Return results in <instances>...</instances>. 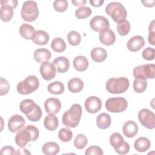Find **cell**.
<instances>
[{
    "mask_svg": "<svg viewBox=\"0 0 155 155\" xmlns=\"http://www.w3.org/2000/svg\"><path fill=\"white\" fill-rule=\"evenodd\" d=\"M39 132L37 127L32 125L26 126L18 132L15 136V142L20 148H22L30 141H35L39 137Z\"/></svg>",
    "mask_w": 155,
    "mask_h": 155,
    "instance_id": "obj_1",
    "label": "cell"
},
{
    "mask_svg": "<svg viewBox=\"0 0 155 155\" xmlns=\"http://www.w3.org/2000/svg\"><path fill=\"white\" fill-rule=\"evenodd\" d=\"M82 110L78 104H74L62 115V123L68 128H75L79 124Z\"/></svg>",
    "mask_w": 155,
    "mask_h": 155,
    "instance_id": "obj_2",
    "label": "cell"
},
{
    "mask_svg": "<svg viewBox=\"0 0 155 155\" xmlns=\"http://www.w3.org/2000/svg\"><path fill=\"white\" fill-rule=\"evenodd\" d=\"M129 86V80L125 77L110 78L105 85L107 90L112 94L123 93L128 90Z\"/></svg>",
    "mask_w": 155,
    "mask_h": 155,
    "instance_id": "obj_3",
    "label": "cell"
},
{
    "mask_svg": "<svg viewBox=\"0 0 155 155\" xmlns=\"http://www.w3.org/2000/svg\"><path fill=\"white\" fill-rule=\"evenodd\" d=\"M105 12L116 22H120L125 20L127 15L125 8L119 2L109 3L105 7Z\"/></svg>",
    "mask_w": 155,
    "mask_h": 155,
    "instance_id": "obj_4",
    "label": "cell"
},
{
    "mask_svg": "<svg viewBox=\"0 0 155 155\" xmlns=\"http://www.w3.org/2000/svg\"><path fill=\"white\" fill-rule=\"evenodd\" d=\"M39 85V81L38 78L34 75L27 76L24 80L19 82L16 88L19 93L26 95L36 91Z\"/></svg>",
    "mask_w": 155,
    "mask_h": 155,
    "instance_id": "obj_5",
    "label": "cell"
},
{
    "mask_svg": "<svg viewBox=\"0 0 155 155\" xmlns=\"http://www.w3.org/2000/svg\"><path fill=\"white\" fill-rule=\"evenodd\" d=\"M21 16L27 22L35 21L39 15V10L37 3L34 1H27L22 4L21 8Z\"/></svg>",
    "mask_w": 155,
    "mask_h": 155,
    "instance_id": "obj_6",
    "label": "cell"
},
{
    "mask_svg": "<svg viewBox=\"0 0 155 155\" xmlns=\"http://www.w3.org/2000/svg\"><path fill=\"white\" fill-rule=\"evenodd\" d=\"M133 74L135 79H154L155 74V65L154 64H147L138 65L134 68Z\"/></svg>",
    "mask_w": 155,
    "mask_h": 155,
    "instance_id": "obj_7",
    "label": "cell"
},
{
    "mask_svg": "<svg viewBox=\"0 0 155 155\" xmlns=\"http://www.w3.org/2000/svg\"><path fill=\"white\" fill-rule=\"evenodd\" d=\"M110 143L119 154H126L130 151L129 144L124 141L123 137L119 133H114L110 136Z\"/></svg>",
    "mask_w": 155,
    "mask_h": 155,
    "instance_id": "obj_8",
    "label": "cell"
},
{
    "mask_svg": "<svg viewBox=\"0 0 155 155\" xmlns=\"http://www.w3.org/2000/svg\"><path fill=\"white\" fill-rule=\"evenodd\" d=\"M127 101L122 97L109 98L105 102V108L111 113L123 112L127 108Z\"/></svg>",
    "mask_w": 155,
    "mask_h": 155,
    "instance_id": "obj_9",
    "label": "cell"
},
{
    "mask_svg": "<svg viewBox=\"0 0 155 155\" xmlns=\"http://www.w3.org/2000/svg\"><path fill=\"white\" fill-rule=\"evenodd\" d=\"M140 124L145 128L151 130L155 127V115L153 112L147 108L141 109L138 113Z\"/></svg>",
    "mask_w": 155,
    "mask_h": 155,
    "instance_id": "obj_10",
    "label": "cell"
},
{
    "mask_svg": "<svg viewBox=\"0 0 155 155\" xmlns=\"http://www.w3.org/2000/svg\"><path fill=\"white\" fill-rule=\"evenodd\" d=\"M91 29L95 31L101 32L110 27V22L107 18L102 16H95L90 21Z\"/></svg>",
    "mask_w": 155,
    "mask_h": 155,
    "instance_id": "obj_11",
    "label": "cell"
},
{
    "mask_svg": "<svg viewBox=\"0 0 155 155\" xmlns=\"http://www.w3.org/2000/svg\"><path fill=\"white\" fill-rule=\"evenodd\" d=\"M25 120L22 116L15 114L11 116L8 122V128L12 133H16L24 128Z\"/></svg>",
    "mask_w": 155,
    "mask_h": 155,
    "instance_id": "obj_12",
    "label": "cell"
},
{
    "mask_svg": "<svg viewBox=\"0 0 155 155\" xmlns=\"http://www.w3.org/2000/svg\"><path fill=\"white\" fill-rule=\"evenodd\" d=\"M39 70L42 78L45 81H50L56 76V68L51 62L46 61L42 63Z\"/></svg>",
    "mask_w": 155,
    "mask_h": 155,
    "instance_id": "obj_13",
    "label": "cell"
},
{
    "mask_svg": "<svg viewBox=\"0 0 155 155\" xmlns=\"http://www.w3.org/2000/svg\"><path fill=\"white\" fill-rule=\"evenodd\" d=\"M84 105L86 110L88 113L94 114L101 109L102 102L98 97L90 96L86 99Z\"/></svg>",
    "mask_w": 155,
    "mask_h": 155,
    "instance_id": "obj_14",
    "label": "cell"
},
{
    "mask_svg": "<svg viewBox=\"0 0 155 155\" xmlns=\"http://www.w3.org/2000/svg\"><path fill=\"white\" fill-rule=\"evenodd\" d=\"M44 108L47 113L54 114L60 111L61 108V102L57 98L50 97L45 101Z\"/></svg>",
    "mask_w": 155,
    "mask_h": 155,
    "instance_id": "obj_15",
    "label": "cell"
},
{
    "mask_svg": "<svg viewBox=\"0 0 155 155\" xmlns=\"http://www.w3.org/2000/svg\"><path fill=\"white\" fill-rule=\"evenodd\" d=\"M145 40L143 38L139 35L134 36L131 38L127 42V48L131 51H138L143 47Z\"/></svg>",
    "mask_w": 155,
    "mask_h": 155,
    "instance_id": "obj_16",
    "label": "cell"
},
{
    "mask_svg": "<svg viewBox=\"0 0 155 155\" xmlns=\"http://www.w3.org/2000/svg\"><path fill=\"white\" fill-rule=\"evenodd\" d=\"M99 38L101 42L105 45H111L116 41L114 33L109 28L99 32Z\"/></svg>",
    "mask_w": 155,
    "mask_h": 155,
    "instance_id": "obj_17",
    "label": "cell"
},
{
    "mask_svg": "<svg viewBox=\"0 0 155 155\" xmlns=\"http://www.w3.org/2000/svg\"><path fill=\"white\" fill-rule=\"evenodd\" d=\"M53 64L58 73H65L70 67L69 59L65 56L56 58L53 61Z\"/></svg>",
    "mask_w": 155,
    "mask_h": 155,
    "instance_id": "obj_18",
    "label": "cell"
},
{
    "mask_svg": "<svg viewBox=\"0 0 155 155\" xmlns=\"http://www.w3.org/2000/svg\"><path fill=\"white\" fill-rule=\"evenodd\" d=\"M137 124L133 120L127 121L122 127V131L124 135L129 138L134 137L138 132Z\"/></svg>",
    "mask_w": 155,
    "mask_h": 155,
    "instance_id": "obj_19",
    "label": "cell"
},
{
    "mask_svg": "<svg viewBox=\"0 0 155 155\" xmlns=\"http://www.w3.org/2000/svg\"><path fill=\"white\" fill-rule=\"evenodd\" d=\"M51 56L50 51L45 48L36 49L33 53L35 60L39 63H43L50 59Z\"/></svg>",
    "mask_w": 155,
    "mask_h": 155,
    "instance_id": "obj_20",
    "label": "cell"
},
{
    "mask_svg": "<svg viewBox=\"0 0 155 155\" xmlns=\"http://www.w3.org/2000/svg\"><path fill=\"white\" fill-rule=\"evenodd\" d=\"M31 40L36 45H45L49 41V35L45 31L37 30L33 35Z\"/></svg>",
    "mask_w": 155,
    "mask_h": 155,
    "instance_id": "obj_21",
    "label": "cell"
},
{
    "mask_svg": "<svg viewBox=\"0 0 155 155\" xmlns=\"http://www.w3.org/2000/svg\"><path fill=\"white\" fill-rule=\"evenodd\" d=\"M91 59L96 62L104 61L107 58V51L101 47H95L93 48L90 53Z\"/></svg>",
    "mask_w": 155,
    "mask_h": 155,
    "instance_id": "obj_22",
    "label": "cell"
},
{
    "mask_svg": "<svg viewBox=\"0 0 155 155\" xmlns=\"http://www.w3.org/2000/svg\"><path fill=\"white\" fill-rule=\"evenodd\" d=\"M151 147L150 140L145 137H140L137 138L134 143L135 150L139 152H145Z\"/></svg>",
    "mask_w": 155,
    "mask_h": 155,
    "instance_id": "obj_23",
    "label": "cell"
},
{
    "mask_svg": "<svg viewBox=\"0 0 155 155\" xmlns=\"http://www.w3.org/2000/svg\"><path fill=\"white\" fill-rule=\"evenodd\" d=\"M59 122L57 117L54 114H49L44 119V125L49 131H54L58 127Z\"/></svg>",
    "mask_w": 155,
    "mask_h": 155,
    "instance_id": "obj_24",
    "label": "cell"
},
{
    "mask_svg": "<svg viewBox=\"0 0 155 155\" xmlns=\"http://www.w3.org/2000/svg\"><path fill=\"white\" fill-rule=\"evenodd\" d=\"M111 123L110 116L106 113H102L99 114L96 118V124L97 127L102 130L108 128Z\"/></svg>",
    "mask_w": 155,
    "mask_h": 155,
    "instance_id": "obj_25",
    "label": "cell"
},
{
    "mask_svg": "<svg viewBox=\"0 0 155 155\" xmlns=\"http://www.w3.org/2000/svg\"><path fill=\"white\" fill-rule=\"evenodd\" d=\"M73 67L79 71H85L88 67V61L84 56H78L73 60Z\"/></svg>",
    "mask_w": 155,
    "mask_h": 155,
    "instance_id": "obj_26",
    "label": "cell"
},
{
    "mask_svg": "<svg viewBox=\"0 0 155 155\" xmlns=\"http://www.w3.org/2000/svg\"><path fill=\"white\" fill-rule=\"evenodd\" d=\"M67 86L70 91L74 93H78L83 89L84 82L81 79L74 78L69 80Z\"/></svg>",
    "mask_w": 155,
    "mask_h": 155,
    "instance_id": "obj_27",
    "label": "cell"
},
{
    "mask_svg": "<svg viewBox=\"0 0 155 155\" xmlns=\"http://www.w3.org/2000/svg\"><path fill=\"white\" fill-rule=\"evenodd\" d=\"M19 31L22 38L29 40L31 39L33 35L35 32V30L32 25L27 23H24L22 24L19 27Z\"/></svg>",
    "mask_w": 155,
    "mask_h": 155,
    "instance_id": "obj_28",
    "label": "cell"
},
{
    "mask_svg": "<svg viewBox=\"0 0 155 155\" xmlns=\"http://www.w3.org/2000/svg\"><path fill=\"white\" fill-rule=\"evenodd\" d=\"M36 104L30 99H27L23 100L19 104V110L20 111L25 114L26 116L31 113L35 108Z\"/></svg>",
    "mask_w": 155,
    "mask_h": 155,
    "instance_id": "obj_29",
    "label": "cell"
},
{
    "mask_svg": "<svg viewBox=\"0 0 155 155\" xmlns=\"http://www.w3.org/2000/svg\"><path fill=\"white\" fill-rule=\"evenodd\" d=\"M42 150L46 155H55L59 152L60 148L56 142H48L44 144Z\"/></svg>",
    "mask_w": 155,
    "mask_h": 155,
    "instance_id": "obj_30",
    "label": "cell"
},
{
    "mask_svg": "<svg viewBox=\"0 0 155 155\" xmlns=\"http://www.w3.org/2000/svg\"><path fill=\"white\" fill-rule=\"evenodd\" d=\"M13 16V8L7 4H1V19L4 22L10 21Z\"/></svg>",
    "mask_w": 155,
    "mask_h": 155,
    "instance_id": "obj_31",
    "label": "cell"
},
{
    "mask_svg": "<svg viewBox=\"0 0 155 155\" xmlns=\"http://www.w3.org/2000/svg\"><path fill=\"white\" fill-rule=\"evenodd\" d=\"M47 90L51 94H61L65 90L64 84L60 81H54L50 83L47 87Z\"/></svg>",
    "mask_w": 155,
    "mask_h": 155,
    "instance_id": "obj_32",
    "label": "cell"
},
{
    "mask_svg": "<svg viewBox=\"0 0 155 155\" xmlns=\"http://www.w3.org/2000/svg\"><path fill=\"white\" fill-rule=\"evenodd\" d=\"M51 47L55 52L61 53L65 50L66 44L61 38H55L51 43Z\"/></svg>",
    "mask_w": 155,
    "mask_h": 155,
    "instance_id": "obj_33",
    "label": "cell"
},
{
    "mask_svg": "<svg viewBox=\"0 0 155 155\" xmlns=\"http://www.w3.org/2000/svg\"><path fill=\"white\" fill-rule=\"evenodd\" d=\"M67 40L71 45L76 46L80 44L81 41V36L79 33L73 30L68 33Z\"/></svg>",
    "mask_w": 155,
    "mask_h": 155,
    "instance_id": "obj_34",
    "label": "cell"
},
{
    "mask_svg": "<svg viewBox=\"0 0 155 155\" xmlns=\"http://www.w3.org/2000/svg\"><path fill=\"white\" fill-rule=\"evenodd\" d=\"M130 30V24L127 20H124L118 22L117 25V31L120 36L127 35Z\"/></svg>",
    "mask_w": 155,
    "mask_h": 155,
    "instance_id": "obj_35",
    "label": "cell"
},
{
    "mask_svg": "<svg viewBox=\"0 0 155 155\" xmlns=\"http://www.w3.org/2000/svg\"><path fill=\"white\" fill-rule=\"evenodd\" d=\"M147 87V82L146 79H135L133 81L134 90L137 93H143Z\"/></svg>",
    "mask_w": 155,
    "mask_h": 155,
    "instance_id": "obj_36",
    "label": "cell"
},
{
    "mask_svg": "<svg viewBox=\"0 0 155 155\" xmlns=\"http://www.w3.org/2000/svg\"><path fill=\"white\" fill-rule=\"evenodd\" d=\"M88 143L87 137L82 134H78L74 140V145L78 149H83L86 147Z\"/></svg>",
    "mask_w": 155,
    "mask_h": 155,
    "instance_id": "obj_37",
    "label": "cell"
},
{
    "mask_svg": "<svg viewBox=\"0 0 155 155\" xmlns=\"http://www.w3.org/2000/svg\"><path fill=\"white\" fill-rule=\"evenodd\" d=\"M42 115V113L41 107L36 104L33 111L26 116L29 120L32 122H37L41 119Z\"/></svg>",
    "mask_w": 155,
    "mask_h": 155,
    "instance_id": "obj_38",
    "label": "cell"
},
{
    "mask_svg": "<svg viewBox=\"0 0 155 155\" xmlns=\"http://www.w3.org/2000/svg\"><path fill=\"white\" fill-rule=\"evenodd\" d=\"M58 137L59 139L63 142H69L73 137V133L68 128H63L59 131Z\"/></svg>",
    "mask_w": 155,
    "mask_h": 155,
    "instance_id": "obj_39",
    "label": "cell"
},
{
    "mask_svg": "<svg viewBox=\"0 0 155 155\" xmlns=\"http://www.w3.org/2000/svg\"><path fill=\"white\" fill-rule=\"evenodd\" d=\"M91 9L88 7H82L75 12V16L78 19H84L88 18L91 14Z\"/></svg>",
    "mask_w": 155,
    "mask_h": 155,
    "instance_id": "obj_40",
    "label": "cell"
},
{
    "mask_svg": "<svg viewBox=\"0 0 155 155\" xmlns=\"http://www.w3.org/2000/svg\"><path fill=\"white\" fill-rule=\"evenodd\" d=\"M68 2L66 0H56L53 2V7L58 12H64L68 8Z\"/></svg>",
    "mask_w": 155,
    "mask_h": 155,
    "instance_id": "obj_41",
    "label": "cell"
},
{
    "mask_svg": "<svg viewBox=\"0 0 155 155\" xmlns=\"http://www.w3.org/2000/svg\"><path fill=\"white\" fill-rule=\"evenodd\" d=\"M142 57L143 59L147 61L153 60L155 56V50L153 48L147 47L144 49L142 53Z\"/></svg>",
    "mask_w": 155,
    "mask_h": 155,
    "instance_id": "obj_42",
    "label": "cell"
},
{
    "mask_svg": "<svg viewBox=\"0 0 155 155\" xmlns=\"http://www.w3.org/2000/svg\"><path fill=\"white\" fill-rule=\"evenodd\" d=\"M103 154L102 150L97 146H91L85 152V155H102Z\"/></svg>",
    "mask_w": 155,
    "mask_h": 155,
    "instance_id": "obj_43",
    "label": "cell"
},
{
    "mask_svg": "<svg viewBox=\"0 0 155 155\" xmlns=\"http://www.w3.org/2000/svg\"><path fill=\"white\" fill-rule=\"evenodd\" d=\"M155 31H154V20H153L149 25V35L148 36V42L150 44L155 45Z\"/></svg>",
    "mask_w": 155,
    "mask_h": 155,
    "instance_id": "obj_44",
    "label": "cell"
},
{
    "mask_svg": "<svg viewBox=\"0 0 155 155\" xmlns=\"http://www.w3.org/2000/svg\"><path fill=\"white\" fill-rule=\"evenodd\" d=\"M1 92H0V94L1 96H3L6 94L8 91H9V88H10V85L8 82L4 79L3 78H1Z\"/></svg>",
    "mask_w": 155,
    "mask_h": 155,
    "instance_id": "obj_45",
    "label": "cell"
},
{
    "mask_svg": "<svg viewBox=\"0 0 155 155\" xmlns=\"http://www.w3.org/2000/svg\"><path fill=\"white\" fill-rule=\"evenodd\" d=\"M1 154H8L12 155L16 154L15 152V149L11 146H5L1 150Z\"/></svg>",
    "mask_w": 155,
    "mask_h": 155,
    "instance_id": "obj_46",
    "label": "cell"
},
{
    "mask_svg": "<svg viewBox=\"0 0 155 155\" xmlns=\"http://www.w3.org/2000/svg\"><path fill=\"white\" fill-rule=\"evenodd\" d=\"M1 4H7L12 7L13 8H16L18 5V1L16 0H5V1H1Z\"/></svg>",
    "mask_w": 155,
    "mask_h": 155,
    "instance_id": "obj_47",
    "label": "cell"
},
{
    "mask_svg": "<svg viewBox=\"0 0 155 155\" xmlns=\"http://www.w3.org/2000/svg\"><path fill=\"white\" fill-rule=\"evenodd\" d=\"M71 2L74 4V6L76 7H84V5L86 4L87 1L86 0H78V1H74V0H72Z\"/></svg>",
    "mask_w": 155,
    "mask_h": 155,
    "instance_id": "obj_48",
    "label": "cell"
},
{
    "mask_svg": "<svg viewBox=\"0 0 155 155\" xmlns=\"http://www.w3.org/2000/svg\"><path fill=\"white\" fill-rule=\"evenodd\" d=\"M90 3L94 7H100L104 2V1L102 0H90Z\"/></svg>",
    "mask_w": 155,
    "mask_h": 155,
    "instance_id": "obj_49",
    "label": "cell"
},
{
    "mask_svg": "<svg viewBox=\"0 0 155 155\" xmlns=\"http://www.w3.org/2000/svg\"><path fill=\"white\" fill-rule=\"evenodd\" d=\"M142 3L144 6L147 7H152L154 5L155 1L154 0H149V1H142Z\"/></svg>",
    "mask_w": 155,
    "mask_h": 155,
    "instance_id": "obj_50",
    "label": "cell"
}]
</instances>
